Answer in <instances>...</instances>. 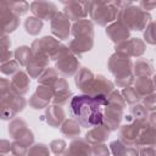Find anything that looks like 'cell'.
<instances>
[{"label":"cell","instance_id":"1","mask_svg":"<svg viewBox=\"0 0 156 156\" xmlns=\"http://www.w3.org/2000/svg\"><path fill=\"white\" fill-rule=\"evenodd\" d=\"M107 105L108 100L104 95H77L71 100L69 111L79 124L93 128L104 123V108Z\"/></svg>","mask_w":156,"mask_h":156}]
</instances>
